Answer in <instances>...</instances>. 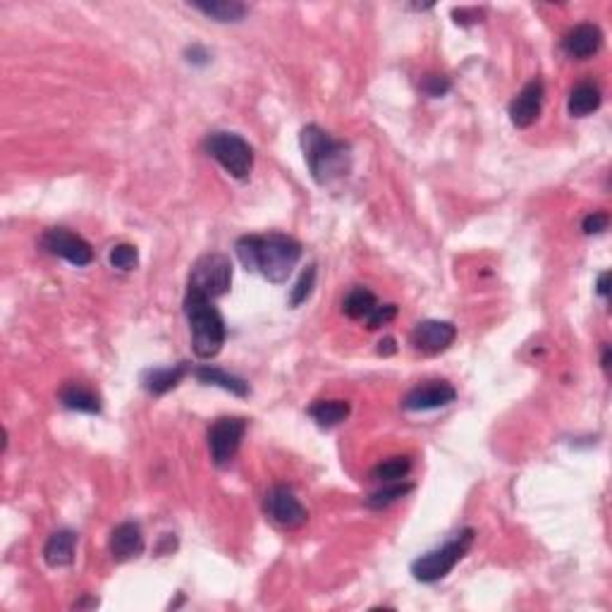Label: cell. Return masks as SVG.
<instances>
[{
    "label": "cell",
    "instance_id": "cell-12",
    "mask_svg": "<svg viewBox=\"0 0 612 612\" xmlns=\"http://www.w3.org/2000/svg\"><path fill=\"white\" fill-rule=\"evenodd\" d=\"M546 87L540 80H531L510 103V120L517 129H529L543 113Z\"/></svg>",
    "mask_w": 612,
    "mask_h": 612
},
{
    "label": "cell",
    "instance_id": "cell-25",
    "mask_svg": "<svg viewBox=\"0 0 612 612\" xmlns=\"http://www.w3.org/2000/svg\"><path fill=\"white\" fill-rule=\"evenodd\" d=\"M313 287H316V263L306 266V271H301L300 280H297L292 290H290V306L297 309V306L304 304V301L311 297Z\"/></svg>",
    "mask_w": 612,
    "mask_h": 612
},
{
    "label": "cell",
    "instance_id": "cell-2",
    "mask_svg": "<svg viewBox=\"0 0 612 612\" xmlns=\"http://www.w3.org/2000/svg\"><path fill=\"white\" fill-rule=\"evenodd\" d=\"M300 144L309 173L316 180V185H333L349 173L352 148L347 141L335 139L333 134H328L319 125H306L300 134Z\"/></svg>",
    "mask_w": 612,
    "mask_h": 612
},
{
    "label": "cell",
    "instance_id": "cell-5",
    "mask_svg": "<svg viewBox=\"0 0 612 612\" xmlns=\"http://www.w3.org/2000/svg\"><path fill=\"white\" fill-rule=\"evenodd\" d=\"M230 285H233V263L225 253L211 252L194 261L192 271H189V282H186L189 292H196L214 301L230 292Z\"/></svg>",
    "mask_w": 612,
    "mask_h": 612
},
{
    "label": "cell",
    "instance_id": "cell-4",
    "mask_svg": "<svg viewBox=\"0 0 612 612\" xmlns=\"http://www.w3.org/2000/svg\"><path fill=\"white\" fill-rule=\"evenodd\" d=\"M476 531L473 529H462L454 533L453 539L443 543L435 550H428L426 555H421L412 562V577L421 584H435V581L445 579L447 574L453 572L454 567L464 559V555L472 550Z\"/></svg>",
    "mask_w": 612,
    "mask_h": 612
},
{
    "label": "cell",
    "instance_id": "cell-34",
    "mask_svg": "<svg viewBox=\"0 0 612 612\" xmlns=\"http://www.w3.org/2000/svg\"><path fill=\"white\" fill-rule=\"evenodd\" d=\"M99 606V598H81L74 603V610H84V607H96Z\"/></svg>",
    "mask_w": 612,
    "mask_h": 612
},
{
    "label": "cell",
    "instance_id": "cell-21",
    "mask_svg": "<svg viewBox=\"0 0 612 612\" xmlns=\"http://www.w3.org/2000/svg\"><path fill=\"white\" fill-rule=\"evenodd\" d=\"M194 10H199L201 14H206L214 22H242L249 13V7L240 0H206V3H189Z\"/></svg>",
    "mask_w": 612,
    "mask_h": 612
},
{
    "label": "cell",
    "instance_id": "cell-13",
    "mask_svg": "<svg viewBox=\"0 0 612 612\" xmlns=\"http://www.w3.org/2000/svg\"><path fill=\"white\" fill-rule=\"evenodd\" d=\"M603 46V32H600L598 24H591V22H584V24H577L574 29L565 33L562 39V51H565L569 58L574 61H586L596 55Z\"/></svg>",
    "mask_w": 612,
    "mask_h": 612
},
{
    "label": "cell",
    "instance_id": "cell-15",
    "mask_svg": "<svg viewBox=\"0 0 612 612\" xmlns=\"http://www.w3.org/2000/svg\"><path fill=\"white\" fill-rule=\"evenodd\" d=\"M186 373H189V364H186V361H180V364L166 368H148V371L141 373V387H144L148 395H156V397H158V395L170 393V390H175V387L180 386Z\"/></svg>",
    "mask_w": 612,
    "mask_h": 612
},
{
    "label": "cell",
    "instance_id": "cell-24",
    "mask_svg": "<svg viewBox=\"0 0 612 612\" xmlns=\"http://www.w3.org/2000/svg\"><path fill=\"white\" fill-rule=\"evenodd\" d=\"M412 483H399V481H395V483H383V488H378L376 492H371L367 498V507H371V510H386V507H390L393 502H397L399 498H405L406 492H412Z\"/></svg>",
    "mask_w": 612,
    "mask_h": 612
},
{
    "label": "cell",
    "instance_id": "cell-11",
    "mask_svg": "<svg viewBox=\"0 0 612 612\" xmlns=\"http://www.w3.org/2000/svg\"><path fill=\"white\" fill-rule=\"evenodd\" d=\"M454 399H457V390L447 380H426L405 395L402 406L406 412H431V409L453 405Z\"/></svg>",
    "mask_w": 612,
    "mask_h": 612
},
{
    "label": "cell",
    "instance_id": "cell-27",
    "mask_svg": "<svg viewBox=\"0 0 612 612\" xmlns=\"http://www.w3.org/2000/svg\"><path fill=\"white\" fill-rule=\"evenodd\" d=\"M419 89L431 99H440L453 89V81L447 80L445 74H424L419 81Z\"/></svg>",
    "mask_w": 612,
    "mask_h": 612
},
{
    "label": "cell",
    "instance_id": "cell-7",
    "mask_svg": "<svg viewBox=\"0 0 612 612\" xmlns=\"http://www.w3.org/2000/svg\"><path fill=\"white\" fill-rule=\"evenodd\" d=\"M244 433L246 419H240V416H223L208 428V450H211V459L218 469L233 464V459L240 453Z\"/></svg>",
    "mask_w": 612,
    "mask_h": 612
},
{
    "label": "cell",
    "instance_id": "cell-29",
    "mask_svg": "<svg viewBox=\"0 0 612 612\" xmlns=\"http://www.w3.org/2000/svg\"><path fill=\"white\" fill-rule=\"evenodd\" d=\"M607 225H610V215L600 214V211H593V214H588L584 218L581 230H584L586 234H600V233H606Z\"/></svg>",
    "mask_w": 612,
    "mask_h": 612
},
{
    "label": "cell",
    "instance_id": "cell-20",
    "mask_svg": "<svg viewBox=\"0 0 612 612\" xmlns=\"http://www.w3.org/2000/svg\"><path fill=\"white\" fill-rule=\"evenodd\" d=\"M603 103V96H600V89L593 84V81H581L569 93V100H567V110L572 118H586V115L596 113Z\"/></svg>",
    "mask_w": 612,
    "mask_h": 612
},
{
    "label": "cell",
    "instance_id": "cell-6",
    "mask_svg": "<svg viewBox=\"0 0 612 612\" xmlns=\"http://www.w3.org/2000/svg\"><path fill=\"white\" fill-rule=\"evenodd\" d=\"M204 151L214 160H218L225 173L234 180H246L253 167V148L244 137L234 132H211L204 139Z\"/></svg>",
    "mask_w": 612,
    "mask_h": 612
},
{
    "label": "cell",
    "instance_id": "cell-16",
    "mask_svg": "<svg viewBox=\"0 0 612 612\" xmlns=\"http://www.w3.org/2000/svg\"><path fill=\"white\" fill-rule=\"evenodd\" d=\"M74 550H77V533L72 529H61V531L51 533V539L43 546V559L48 567L61 569L70 567L74 562Z\"/></svg>",
    "mask_w": 612,
    "mask_h": 612
},
{
    "label": "cell",
    "instance_id": "cell-33",
    "mask_svg": "<svg viewBox=\"0 0 612 612\" xmlns=\"http://www.w3.org/2000/svg\"><path fill=\"white\" fill-rule=\"evenodd\" d=\"M186 55H189V58H186L189 62H208V58H211V55H208L206 51H201L199 46H194L192 51H186Z\"/></svg>",
    "mask_w": 612,
    "mask_h": 612
},
{
    "label": "cell",
    "instance_id": "cell-8",
    "mask_svg": "<svg viewBox=\"0 0 612 612\" xmlns=\"http://www.w3.org/2000/svg\"><path fill=\"white\" fill-rule=\"evenodd\" d=\"M263 512H266V517L273 524L290 529V531L301 529L309 521L306 507L294 495L292 488L287 486H273L266 492V498H263Z\"/></svg>",
    "mask_w": 612,
    "mask_h": 612
},
{
    "label": "cell",
    "instance_id": "cell-35",
    "mask_svg": "<svg viewBox=\"0 0 612 612\" xmlns=\"http://www.w3.org/2000/svg\"><path fill=\"white\" fill-rule=\"evenodd\" d=\"M600 364H603V368H610V347H603V361H600Z\"/></svg>",
    "mask_w": 612,
    "mask_h": 612
},
{
    "label": "cell",
    "instance_id": "cell-9",
    "mask_svg": "<svg viewBox=\"0 0 612 612\" xmlns=\"http://www.w3.org/2000/svg\"><path fill=\"white\" fill-rule=\"evenodd\" d=\"M41 246L53 256H61L67 263H72L77 268L89 266L93 261V249L84 237L70 233L65 227H51L41 237Z\"/></svg>",
    "mask_w": 612,
    "mask_h": 612
},
{
    "label": "cell",
    "instance_id": "cell-31",
    "mask_svg": "<svg viewBox=\"0 0 612 612\" xmlns=\"http://www.w3.org/2000/svg\"><path fill=\"white\" fill-rule=\"evenodd\" d=\"M596 292L607 300V294H610V273H607V271H606V273L598 275V285H596Z\"/></svg>",
    "mask_w": 612,
    "mask_h": 612
},
{
    "label": "cell",
    "instance_id": "cell-23",
    "mask_svg": "<svg viewBox=\"0 0 612 612\" xmlns=\"http://www.w3.org/2000/svg\"><path fill=\"white\" fill-rule=\"evenodd\" d=\"M409 472H412V459L393 457L373 466L371 479L378 481V483H395V481L406 479V473Z\"/></svg>",
    "mask_w": 612,
    "mask_h": 612
},
{
    "label": "cell",
    "instance_id": "cell-22",
    "mask_svg": "<svg viewBox=\"0 0 612 612\" xmlns=\"http://www.w3.org/2000/svg\"><path fill=\"white\" fill-rule=\"evenodd\" d=\"M376 306H378V300H376V294L368 290V287H354L349 290L342 301V311H345L347 319L352 320H367L373 311H376Z\"/></svg>",
    "mask_w": 612,
    "mask_h": 612
},
{
    "label": "cell",
    "instance_id": "cell-26",
    "mask_svg": "<svg viewBox=\"0 0 612 612\" xmlns=\"http://www.w3.org/2000/svg\"><path fill=\"white\" fill-rule=\"evenodd\" d=\"M110 266L118 271H134L139 266V252L132 244H118L110 252Z\"/></svg>",
    "mask_w": 612,
    "mask_h": 612
},
{
    "label": "cell",
    "instance_id": "cell-19",
    "mask_svg": "<svg viewBox=\"0 0 612 612\" xmlns=\"http://www.w3.org/2000/svg\"><path fill=\"white\" fill-rule=\"evenodd\" d=\"M352 406L347 399H316L309 406V416H311L320 428H335L349 416Z\"/></svg>",
    "mask_w": 612,
    "mask_h": 612
},
{
    "label": "cell",
    "instance_id": "cell-10",
    "mask_svg": "<svg viewBox=\"0 0 612 612\" xmlns=\"http://www.w3.org/2000/svg\"><path fill=\"white\" fill-rule=\"evenodd\" d=\"M454 339H457V326L450 320H421L409 333V345L426 357H435L450 349Z\"/></svg>",
    "mask_w": 612,
    "mask_h": 612
},
{
    "label": "cell",
    "instance_id": "cell-18",
    "mask_svg": "<svg viewBox=\"0 0 612 612\" xmlns=\"http://www.w3.org/2000/svg\"><path fill=\"white\" fill-rule=\"evenodd\" d=\"M194 378L199 380L201 386H215L223 387L227 393L237 395V397H246L249 395V383L240 376H233V373L223 371L218 367H211V364H201V367L194 368Z\"/></svg>",
    "mask_w": 612,
    "mask_h": 612
},
{
    "label": "cell",
    "instance_id": "cell-17",
    "mask_svg": "<svg viewBox=\"0 0 612 612\" xmlns=\"http://www.w3.org/2000/svg\"><path fill=\"white\" fill-rule=\"evenodd\" d=\"M61 405L70 412H81V414H100V395L93 393L91 387H87L84 383H67L62 386V390L58 393Z\"/></svg>",
    "mask_w": 612,
    "mask_h": 612
},
{
    "label": "cell",
    "instance_id": "cell-32",
    "mask_svg": "<svg viewBox=\"0 0 612 612\" xmlns=\"http://www.w3.org/2000/svg\"><path fill=\"white\" fill-rule=\"evenodd\" d=\"M395 352H397V345H395L393 338L380 339V342H378V354H383V357H390V354H395Z\"/></svg>",
    "mask_w": 612,
    "mask_h": 612
},
{
    "label": "cell",
    "instance_id": "cell-14",
    "mask_svg": "<svg viewBox=\"0 0 612 612\" xmlns=\"http://www.w3.org/2000/svg\"><path fill=\"white\" fill-rule=\"evenodd\" d=\"M108 550L118 562H127V559L139 558L144 552V536H141L139 524L134 521H122L110 531L108 539Z\"/></svg>",
    "mask_w": 612,
    "mask_h": 612
},
{
    "label": "cell",
    "instance_id": "cell-3",
    "mask_svg": "<svg viewBox=\"0 0 612 612\" xmlns=\"http://www.w3.org/2000/svg\"><path fill=\"white\" fill-rule=\"evenodd\" d=\"M185 313L192 330V349L199 359H214L218 357L227 339L225 320L214 306V301L201 297L196 292L185 294Z\"/></svg>",
    "mask_w": 612,
    "mask_h": 612
},
{
    "label": "cell",
    "instance_id": "cell-30",
    "mask_svg": "<svg viewBox=\"0 0 612 612\" xmlns=\"http://www.w3.org/2000/svg\"><path fill=\"white\" fill-rule=\"evenodd\" d=\"M486 14V10H479V7H459V10H453V17L457 24L462 27H469V24H476L481 22V17Z\"/></svg>",
    "mask_w": 612,
    "mask_h": 612
},
{
    "label": "cell",
    "instance_id": "cell-1",
    "mask_svg": "<svg viewBox=\"0 0 612 612\" xmlns=\"http://www.w3.org/2000/svg\"><path fill=\"white\" fill-rule=\"evenodd\" d=\"M242 266L273 285H282L301 259V242L282 233L244 234L234 242Z\"/></svg>",
    "mask_w": 612,
    "mask_h": 612
},
{
    "label": "cell",
    "instance_id": "cell-28",
    "mask_svg": "<svg viewBox=\"0 0 612 612\" xmlns=\"http://www.w3.org/2000/svg\"><path fill=\"white\" fill-rule=\"evenodd\" d=\"M397 316V306L395 304H378L376 306V311L371 313L367 319V328L368 330H378L380 326H387L390 320Z\"/></svg>",
    "mask_w": 612,
    "mask_h": 612
}]
</instances>
